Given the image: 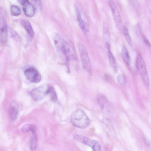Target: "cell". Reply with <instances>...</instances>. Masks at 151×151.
Instances as JSON below:
<instances>
[{"mask_svg":"<svg viewBox=\"0 0 151 151\" xmlns=\"http://www.w3.org/2000/svg\"><path fill=\"white\" fill-rule=\"evenodd\" d=\"M71 120L73 126L81 129L86 128L91 123V121L86 113L81 109H78L73 112Z\"/></svg>","mask_w":151,"mask_h":151,"instance_id":"obj_1","label":"cell"},{"mask_svg":"<svg viewBox=\"0 0 151 151\" xmlns=\"http://www.w3.org/2000/svg\"><path fill=\"white\" fill-rule=\"evenodd\" d=\"M136 65L144 84L148 87L149 81L146 67L143 58L139 54H137L136 57Z\"/></svg>","mask_w":151,"mask_h":151,"instance_id":"obj_2","label":"cell"},{"mask_svg":"<svg viewBox=\"0 0 151 151\" xmlns=\"http://www.w3.org/2000/svg\"><path fill=\"white\" fill-rule=\"evenodd\" d=\"M73 138L76 140L91 147L93 151H101L100 144L96 140L77 134H74Z\"/></svg>","mask_w":151,"mask_h":151,"instance_id":"obj_3","label":"cell"},{"mask_svg":"<svg viewBox=\"0 0 151 151\" xmlns=\"http://www.w3.org/2000/svg\"><path fill=\"white\" fill-rule=\"evenodd\" d=\"M109 3L117 27L120 31H123L122 18L116 4L113 0H109Z\"/></svg>","mask_w":151,"mask_h":151,"instance_id":"obj_4","label":"cell"},{"mask_svg":"<svg viewBox=\"0 0 151 151\" xmlns=\"http://www.w3.org/2000/svg\"><path fill=\"white\" fill-rule=\"evenodd\" d=\"M48 86L46 85H43L33 89L30 93L32 98L36 101L42 100L47 95Z\"/></svg>","mask_w":151,"mask_h":151,"instance_id":"obj_5","label":"cell"},{"mask_svg":"<svg viewBox=\"0 0 151 151\" xmlns=\"http://www.w3.org/2000/svg\"><path fill=\"white\" fill-rule=\"evenodd\" d=\"M79 49L83 67L87 71L90 73L91 65L86 49L82 45H80Z\"/></svg>","mask_w":151,"mask_h":151,"instance_id":"obj_6","label":"cell"},{"mask_svg":"<svg viewBox=\"0 0 151 151\" xmlns=\"http://www.w3.org/2000/svg\"><path fill=\"white\" fill-rule=\"evenodd\" d=\"M24 74L26 78L32 83H38L41 79L40 74L34 68L31 67L27 69L24 71Z\"/></svg>","mask_w":151,"mask_h":151,"instance_id":"obj_7","label":"cell"},{"mask_svg":"<svg viewBox=\"0 0 151 151\" xmlns=\"http://www.w3.org/2000/svg\"><path fill=\"white\" fill-rule=\"evenodd\" d=\"M97 100L101 109L106 113H109L110 105L106 96L103 94H99L97 96Z\"/></svg>","mask_w":151,"mask_h":151,"instance_id":"obj_8","label":"cell"},{"mask_svg":"<svg viewBox=\"0 0 151 151\" xmlns=\"http://www.w3.org/2000/svg\"><path fill=\"white\" fill-rule=\"evenodd\" d=\"M75 9L80 27L82 30L86 33L89 30L88 24L83 19L79 9L76 5L75 6Z\"/></svg>","mask_w":151,"mask_h":151,"instance_id":"obj_9","label":"cell"},{"mask_svg":"<svg viewBox=\"0 0 151 151\" xmlns=\"http://www.w3.org/2000/svg\"><path fill=\"white\" fill-rule=\"evenodd\" d=\"M23 11L24 14L28 17H32L35 13L33 5L28 0H24L22 4Z\"/></svg>","mask_w":151,"mask_h":151,"instance_id":"obj_10","label":"cell"},{"mask_svg":"<svg viewBox=\"0 0 151 151\" xmlns=\"http://www.w3.org/2000/svg\"><path fill=\"white\" fill-rule=\"evenodd\" d=\"M7 32L6 12L3 8L0 7V32Z\"/></svg>","mask_w":151,"mask_h":151,"instance_id":"obj_11","label":"cell"},{"mask_svg":"<svg viewBox=\"0 0 151 151\" xmlns=\"http://www.w3.org/2000/svg\"><path fill=\"white\" fill-rule=\"evenodd\" d=\"M19 106L17 102L14 101L11 104L9 109V116L10 119L14 121L17 118L18 114Z\"/></svg>","mask_w":151,"mask_h":151,"instance_id":"obj_12","label":"cell"},{"mask_svg":"<svg viewBox=\"0 0 151 151\" xmlns=\"http://www.w3.org/2000/svg\"><path fill=\"white\" fill-rule=\"evenodd\" d=\"M21 24L26 31L29 38L32 39L34 35V32L29 22L27 19H22L21 20Z\"/></svg>","mask_w":151,"mask_h":151,"instance_id":"obj_13","label":"cell"},{"mask_svg":"<svg viewBox=\"0 0 151 151\" xmlns=\"http://www.w3.org/2000/svg\"><path fill=\"white\" fill-rule=\"evenodd\" d=\"M108 50V55L110 64L114 71H117V65L116 59L110 50V47L107 48Z\"/></svg>","mask_w":151,"mask_h":151,"instance_id":"obj_14","label":"cell"},{"mask_svg":"<svg viewBox=\"0 0 151 151\" xmlns=\"http://www.w3.org/2000/svg\"><path fill=\"white\" fill-rule=\"evenodd\" d=\"M122 55L125 63L127 65L129 66L131 62V57L127 49L125 46L122 47Z\"/></svg>","mask_w":151,"mask_h":151,"instance_id":"obj_15","label":"cell"},{"mask_svg":"<svg viewBox=\"0 0 151 151\" xmlns=\"http://www.w3.org/2000/svg\"><path fill=\"white\" fill-rule=\"evenodd\" d=\"M32 135L31 138L30 148L31 151H34L36 148L37 143V137L36 131L32 132Z\"/></svg>","mask_w":151,"mask_h":151,"instance_id":"obj_16","label":"cell"},{"mask_svg":"<svg viewBox=\"0 0 151 151\" xmlns=\"http://www.w3.org/2000/svg\"><path fill=\"white\" fill-rule=\"evenodd\" d=\"M47 94H48L51 99L53 101L56 102L58 100V97L55 88L52 86H49Z\"/></svg>","mask_w":151,"mask_h":151,"instance_id":"obj_17","label":"cell"},{"mask_svg":"<svg viewBox=\"0 0 151 151\" xmlns=\"http://www.w3.org/2000/svg\"><path fill=\"white\" fill-rule=\"evenodd\" d=\"M21 130L24 132H31L36 131V126L32 124H27L23 126L21 128Z\"/></svg>","mask_w":151,"mask_h":151,"instance_id":"obj_18","label":"cell"},{"mask_svg":"<svg viewBox=\"0 0 151 151\" xmlns=\"http://www.w3.org/2000/svg\"><path fill=\"white\" fill-rule=\"evenodd\" d=\"M123 32L125 39L129 45L131 47H133V44L128 30L127 28H123Z\"/></svg>","mask_w":151,"mask_h":151,"instance_id":"obj_19","label":"cell"},{"mask_svg":"<svg viewBox=\"0 0 151 151\" xmlns=\"http://www.w3.org/2000/svg\"><path fill=\"white\" fill-rule=\"evenodd\" d=\"M11 12L12 14L15 16H19L21 14L20 8L18 6L13 5L11 7Z\"/></svg>","mask_w":151,"mask_h":151,"instance_id":"obj_20","label":"cell"},{"mask_svg":"<svg viewBox=\"0 0 151 151\" xmlns=\"http://www.w3.org/2000/svg\"><path fill=\"white\" fill-rule=\"evenodd\" d=\"M9 32L10 37L14 40L17 42H20L21 41L20 36L15 31L10 29Z\"/></svg>","mask_w":151,"mask_h":151,"instance_id":"obj_21","label":"cell"},{"mask_svg":"<svg viewBox=\"0 0 151 151\" xmlns=\"http://www.w3.org/2000/svg\"><path fill=\"white\" fill-rule=\"evenodd\" d=\"M142 38L143 41L144 43L146 45H147L148 47H150V43L148 40L147 39L146 37L143 35H142Z\"/></svg>","mask_w":151,"mask_h":151,"instance_id":"obj_22","label":"cell"},{"mask_svg":"<svg viewBox=\"0 0 151 151\" xmlns=\"http://www.w3.org/2000/svg\"><path fill=\"white\" fill-rule=\"evenodd\" d=\"M117 81L120 84H123L124 81L123 76L122 75H119L117 76Z\"/></svg>","mask_w":151,"mask_h":151,"instance_id":"obj_23","label":"cell"},{"mask_svg":"<svg viewBox=\"0 0 151 151\" xmlns=\"http://www.w3.org/2000/svg\"><path fill=\"white\" fill-rule=\"evenodd\" d=\"M24 0H19L17 1L19 3V4H21L22 5V4H23V3L24 2Z\"/></svg>","mask_w":151,"mask_h":151,"instance_id":"obj_24","label":"cell"}]
</instances>
